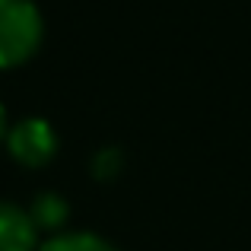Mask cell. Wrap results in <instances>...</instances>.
Segmentation results:
<instances>
[{
	"instance_id": "cell-1",
	"label": "cell",
	"mask_w": 251,
	"mask_h": 251,
	"mask_svg": "<svg viewBox=\"0 0 251 251\" xmlns=\"http://www.w3.org/2000/svg\"><path fill=\"white\" fill-rule=\"evenodd\" d=\"M42 13L32 0H0V67L25 64L42 45Z\"/></svg>"
},
{
	"instance_id": "cell-2",
	"label": "cell",
	"mask_w": 251,
	"mask_h": 251,
	"mask_svg": "<svg viewBox=\"0 0 251 251\" xmlns=\"http://www.w3.org/2000/svg\"><path fill=\"white\" fill-rule=\"evenodd\" d=\"M6 143H10L13 159L29 166V169H38V166H45V162H51V156H54V150H57L54 130H51V124L42 121V118L19 121L16 127L6 134Z\"/></svg>"
},
{
	"instance_id": "cell-3",
	"label": "cell",
	"mask_w": 251,
	"mask_h": 251,
	"mask_svg": "<svg viewBox=\"0 0 251 251\" xmlns=\"http://www.w3.org/2000/svg\"><path fill=\"white\" fill-rule=\"evenodd\" d=\"M38 226L16 203H0V251H35Z\"/></svg>"
},
{
	"instance_id": "cell-4",
	"label": "cell",
	"mask_w": 251,
	"mask_h": 251,
	"mask_svg": "<svg viewBox=\"0 0 251 251\" xmlns=\"http://www.w3.org/2000/svg\"><path fill=\"white\" fill-rule=\"evenodd\" d=\"M38 251H118V248L92 232H70V235H54Z\"/></svg>"
},
{
	"instance_id": "cell-5",
	"label": "cell",
	"mask_w": 251,
	"mask_h": 251,
	"mask_svg": "<svg viewBox=\"0 0 251 251\" xmlns=\"http://www.w3.org/2000/svg\"><path fill=\"white\" fill-rule=\"evenodd\" d=\"M29 216L38 229H51V226H61L64 216H67V207L57 194H42L35 203L29 207Z\"/></svg>"
},
{
	"instance_id": "cell-6",
	"label": "cell",
	"mask_w": 251,
	"mask_h": 251,
	"mask_svg": "<svg viewBox=\"0 0 251 251\" xmlns=\"http://www.w3.org/2000/svg\"><path fill=\"white\" fill-rule=\"evenodd\" d=\"M6 137V115H3V105H0V140Z\"/></svg>"
}]
</instances>
